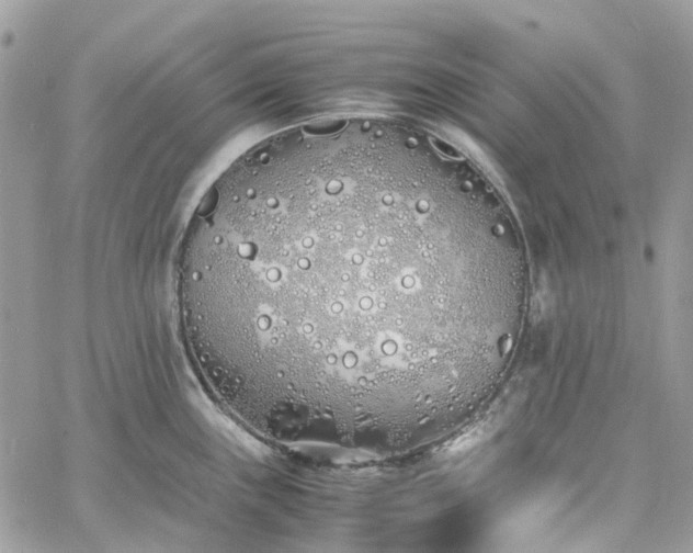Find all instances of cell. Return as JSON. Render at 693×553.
Segmentation results:
<instances>
[{"instance_id": "6da1fadb", "label": "cell", "mask_w": 693, "mask_h": 553, "mask_svg": "<svg viewBox=\"0 0 693 553\" xmlns=\"http://www.w3.org/2000/svg\"><path fill=\"white\" fill-rule=\"evenodd\" d=\"M489 283L463 177L425 140L337 131L249 153L193 285L264 406L343 426L436 415Z\"/></svg>"}]
</instances>
